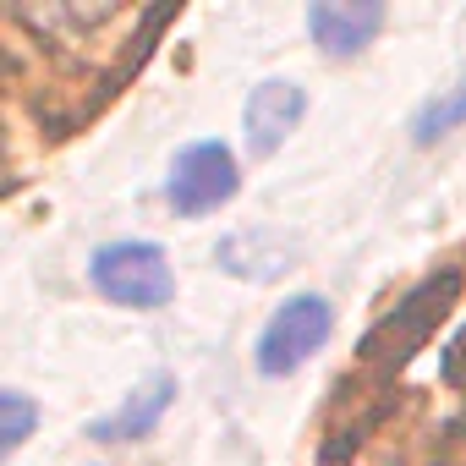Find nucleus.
Here are the masks:
<instances>
[{"label": "nucleus", "mask_w": 466, "mask_h": 466, "mask_svg": "<svg viewBox=\"0 0 466 466\" xmlns=\"http://www.w3.org/2000/svg\"><path fill=\"white\" fill-rule=\"evenodd\" d=\"M94 291L121 308H165L176 297V275L159 242H110L88 264Z\"/></svg>", "instance_id": "obj_1"}, {"label": "nucleus", "mask_w": 466, "mask_h": 466, "mask_svg": "<svg viewBox=\"0 0 466 466\" xmlns=\"http://www.w3.org/2000/svg\"><path fill=\"white\" fill-rule=\"evenodd\" d=\"M170 400H176V379L170 373H154L148 384H137L110 417H99V422H88V439H99V444H121V439H143V433H154L159 428V417L170 411Z\"/></svg>", "instance_id": "obj_7"}, {"label": "nucleus", "mask_w": 466, "mask_h": 466, "mask_svg": "<svg viewBox=\"0 0 466 466\" xmlns=\"http://www.w3.org/2000/svg\"><path fill=\"white\" fill-rule=\"evenodd\" d=\"M237 154L225 143L203 137V143H187L176 159H170V181H165V198L176 214L198 219V214H214L219 203L237 198Z\"/></svg>", "instance_id": "obj_3"}, {"label": "nucleus", "mask_w": 466, "mask_h": 466, "mask_svg": "<svg viewBox=\"0 0 466 466\" xmlns=\"http://www.w3.org/2000/svg\"><path fill=\"white\" fill-rule=\"evenodd\" d=\"M308 116V94L286 77H269L248 94V110H242V127H248V154L253 159H269L280 154V143L297 132V121Z\"/></svg>", "instance_id": "obj_4"}, {"label": "nucleus", "mask_w": 466, "mask_h": 466, "mask_svg": "<svg viewBox=\"0 0 466 466\" xmlns=\"http://www.w3.org/2000/svg\"><path fill=\"white\" fill-rule=\"evenodd\" d=\"M335 335V308L324 297H291L275 308V319L258 335V373L264 379H291L308 357H319Z\"/></svg>", "instance_id": "obj_2"}, {"label": "nucleus", "mask_w": 466, "mask_h": 466, "mask_svg": "<svg viewBox=\"0 0 466 466\" xmlns=\"http://www.w3.org/2000/svg\"><path fill=\"white\" fill-rule=\"evenodd\" d=\"M379 28H384V6H379V0H313V6H308V34L335 61H346L362 45H373Z\"/></svg>", "instance_id": "obj_5"}, {"label": "nucleus", "mask_w": 466, "mask_h": 466, "mask_svg": "<svg viewBox=\"0 0 466 466\" xmlns=\"http://www.w3.org/2000/svg\"><path fill=\"white\" fill-rule=\"evenodd\" d=\"M219 269H230L237 280H280L297 269V242L280 230H237L219 242Z\"/></svg>", "instance_id": "obj_6"}, {"label": "nucleus", "mask_w": 466, "mask_h": 466, "mask_svg": "<svg viewBox=\"0 0 466 466\" xmlns=\"http://www.w3.org/2000/svg\"><path fill=\"white\" fill-rule=\"evenodd\" d=\"M461 121H466V83L444 88L439 99H428V105L411 116V143H433V137H444V132L461 127Z\"/></svg>", "instance_id": "obj_8"}, {"label": "nucleus", "mask_w": 466, "mask_h": 466, "mask_svg": "<svg viewBox=\"0 0 466 466\" xmlns=\"http://www.w3.org/2000/svg\"><path fill=\"white\" fill-rule=\"evenodd\" d=\"M34 422H39V406L23 395V390H6L0 395V450H23V439L34 433Z\"/></svg>", "instance_id": "obj_9"}]
</instances>
